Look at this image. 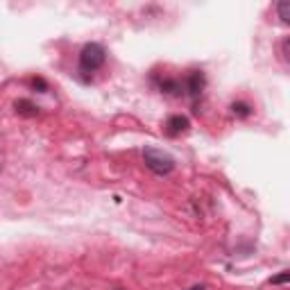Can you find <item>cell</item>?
<instances>
[{"instance_id": "7", "label": "cell", "mask_w": 290, "mask_h": 290, "mask_svg": "<svg viewBox=\"0 0 290 290\" xmlns=\"http://www.w3.org/2000/svg\"><path fill=\"white\" fill-rule=\"evenodd\" d=\"M231 111H233L236 116H240V118H247V116H252V107L245 105V102H233Z\"/></svg>"}, {"instance_id": "6", "label": "cell", "mask_w": 290, "mask_h": 290, "mask_svg": "<svg viewBox=\"0 0 290 290\" xmlns=\"http://www.w3.org/2000/svg\"><path fill=\"white\" fill-rule=\"evenodd\" d=\"M16 111H19L21 116H28V118H32V116H37L39 114V107L34 105V102H30V100H16Z\"/></svg>"}, {"instance_id": "10", "label": "cell", "mask_w": 290, "mask_h": 290, "mask_svg": "<svg viewBox=\"0 0 290 290\" xmlns=\"http://www.w3.org/2000/svg\"><path fill=\"white\" fill-rule=\"evenodd\" d=\"M32 86H34V89H41V93H46V91H48V84H46V80H43V77H34Z\"/></svg>"}, {"instance_id": "3", "label": "cell", "mask_w": 290, "mask_h": 290, "mask_svg": "<svg viewBox=\"0 0 290 290\" xmlns=\"http://www.w3.org/2000/svg\"><path fill=\"white\" fill-rule=\"evenodd\" d=\"M206 86V75L202 71H193L188 77H186V84L184 89L188 91L190 98H197V95H202V91H204Z\"/></svg>"}, {"instance_id": "9", "label": "cell", "mask_w": 290, "mask_h": 290, "mask_svg": "<svg viewBox=\"0 0 290 290\" xmlns=\"http://www.w3.org/2000/svg\"><path fill=\"white\" fill-rule=\"evenodd\" d=\"M288 281H290V274H288V272H281L279 276H272V279H270V283L279 285V283H288Z\"/></svg>"}, {"instance_id": "5", "label": "cell", "mask_w": 290, "mask_h": 290, "mask_svg": "<svg viewBox=\"0 0 290 290\" xmlns=\"http://www.w3.org/2000/svg\"><path fill=\"white\" fill-rule=\"evenodd\" d=\"M161 91L168 95H175V98H179V95H184V84H181L179 80H170V77H166V80L161 82Z\"/></svg>"}, {"instance_id": "2", "label": "cell", "mask_w": 290, "mask_h": 290, "mask_svg": "<svg viewBox=\"0 0 290 290\" xmlns=\"http://www.w3.org/2000/svg\"><path fill=\"white\" fill-rule=\"evenodd\" d=\"M107 62V53L100 43H86L80 53V68L84 73H93L102 68Z\"/></svg>"}, {"instance_id": "11", "label": "cell", "mask_w": 290, "mask_h": 290, "mask_svg": "<svg viewBox=\"0 0 290 290\" xmlns=\"http://www.w3.org/2000/svg\"><path fill=\"white\" fill-rule=\"evenodd\" d=\"M281 50H283V57L288 59V53H290V39H283V43H281Z\"/></svg>"}, {"instance_id": "12", "label": "cell", "mask_w": 290, "mask_h": 290, "mask_svg": "<svg viewBox=\"0 0 290 290\" xmlns=\"http://www.w3.org/2000/svg\"><path fill=\"white\" fill-rule=\"evenodd\" d=\"M188 290H206V285H202V283L200 285H190Z\"/></svg>"}, {"instance_id": "8", "label": "cell", "mask_w": 290, "mask_h": 290, "mask_svg": "<svg viewBox=\"0 0 290 290\" xmlns=\"http://www.w3.org/2000/svg\"><path fill=\"white\" fill-rule=\"evenodd\" d=\"M276 10H279V16H281V21H283V23H290V3H279V7H276Z\"/></svg>"}, {"instance_id": "4", "label": "cell", "mask_w": 290, "mask_h": 290, "mask_svg": "<svg viewBox=\"0 0 290 290\" xmlns=\"http://www.w3.org/2000/svg\"><path fill=\"white\" fill-rule=\"evenodd\" d=\"M188 127H190V120L186 118V116H181V114H175V116H170V118L166 120V129H168L170 136H177V134L186 132Z\"/></svg>"}, {"instance_id": "1", "label": "cell", "mask_w": 290, "mask_h": 290, "mask_svg": "<svg viewBox=\"0 0 290 290\" xmlns=\"http://www.w3.org/2000/svg\"><path fill=\"white\" fill-rule=\"evenodd\" d=\"M143 159H145V166L154 172V175H170L175 170V159L170 157L168 152L157 148H145L143 150Z\"/></svg>"}]
</instances>
